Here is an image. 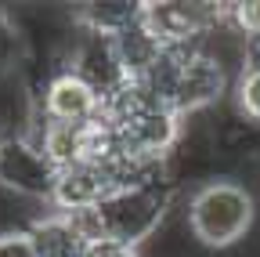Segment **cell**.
Returning <instances> with one entry per match:
<instances>
[{"label": "cell", "instance_id": "1", "mask_svg": "<svg viewBox=\"0 0 260 257\" xmlns=\"http://www.w3.org/2000/svg\"><path fill=\"white\" fill-rule=\"evenodd\" d=\"M256 224V199L253 192L232 178L206 181L188 199V232L199 246L232 250L239 246Z\"/></svg>", "mask_w": 260, "mask_h": 257}, {"label": "cell", "instance_id": "2", "mask_svg": "<svg viewBox=\"0 0 260 257\" xmlns=\"http://www.w3.org/2000/svg\"><path fill=\"white\" fill-rule=\"evenodd\" d=\"M162 210H167V192H162V185H130V188L112 192L102 203L109 239H116L130 250H138V243L148 239L159 229Z\"/></svg>", "mask_w": 260, "mask_h": 257}, {"label": "cell", "instance_id": "3", "mask_svg": "<svg viewBox=\"0 0 260 257\" xmlns=\"http://www.w3.org/2000/svg\"><path fill=\"white\" fill-rule=\"evenodd\" d=\"M228 69L213 54H206L203 47H191L177 54V76H174V91H170V109L188 120L199 116L210 105H217L228 91Z\"/></svg>", "mask_w": 260, "mask_h": 257}, {"label": "cell", "instance_id": "4", "mask_svg": "<svg viewBox=\"0 0 260 257\" xmlns=\"http://www.w3.org/2000/svg\"><path fill=\"white\" fill-rule=\"evenodd\" d=\"M102 105H105V94L69 66L54 69L37 94V112L40 120H51V123H94L102 116Z\"/></svg>", "mask_w": 260, "mask_h": 257}, {"label": "cell", "instance_id": "5", "mask_svg": "<svg viewBox=\"0 0 260 257\" xmlns=\"http://www.w3.org/2000/svg\"><path fill=\"white\" fill-rule=\"evenodd\" d=\"M112 192H119L116 163H112V167L80 163V167H69V170H58V174H54V188H51L47 207L58 210V214L87 210V207H102Z\"/></svg>", "mask_w": 260, "mask_h": 257}, {"label": "cell", "instance_id": "6", "mask_svg": "<svg viewBox=\"0 0 260 257\" xmlns=\"http://www.w3.org/2000/svg\"><path fill=\"white\" fill-rule=\"evenodd\" d=\"M0 185H8L29 199H51L54 188V170L40 156V149L32 141H4L0 145Z\"/></svg>", "mask_w": 260, "mask_h": 257}, {"label": "cell", "instance_id": "7", "mask_svg": "<svg viewBox=\"0 0 260 257\" xmlns=\"http://www.w3.org/2000/svg\"><path fill=\"white\" fill-rule=\"evenodd\" d=\"M32 123H37V98L25 94L11 69H0V145L29 138Z\"/></svg>", "mask_w": 260, "mask_h": 257}, {"label": "cell", "instance_id": "8", "mask_svg": "<svg viewBox=\"0 0 260 257\" xmlns=\"http://www.w3.org/2000/svg\"><path fill=\"white\" fill-rule=\"evenodd\" d=\"M25 236H29L32 257H83L87 253L83 239L73 232V224L65 221V214H58V210H47Z\"/></svg>", "mask_w": 260, "mask_h": 257}, {"label": "cell", "instance_id": "9", "mask_svg": "<svg viewBox=\"0 0 260 257\" xmlns=\"http://www.w3.org/2000/svg\"><path fill=\"white\" fill-rule=\"evenodd\" d=\"M47 210H51V207H47L44 199H29V196H22V192L0 185V239L25 236Z\"/></svg>", "mask_w": 260, "mask_h": 257}, {"label": "cell", "instance_id": "10", "mask_svg": "<svg viewBox=\"0 0 260 257\" xmlns=\"http://www.w3.org/2000/svg\"><path fill=\"white\" fill-rule=\"evenodd\" d=\"M235 102H239L242 120H249V123L260 127V66H246V69L239 73Z\"/></svg>", "mask_w": 260, "mask_h": 257}, {"label": "cell", "instance_id": "11", "mask_svg": "<svg viewBox=\"0 0 260 257\" xmlns=\"http://www.w3.org/2000/svg\"><path fill=\"white\" fill-rule=\"evenodd\" d=\"M224 22L232 25L246 44H260V0H249V4H224Z\"/></svg>", "mask_w": 260, "mask_h": 257}, {"label": "cell", "instance_id": "12", "mask_svg": "<svg viewBox=\"0 0 260 257\" xmlns=\"http://www.w3.org/2000/svg\"><path fill=\"white\" fill-rule=\"evenodd\" d=\"M0 257H32L29 236H8V239H0Z\"/></svg>", "mask_w": 260, "mask_h": 257}]
</instances>
